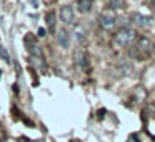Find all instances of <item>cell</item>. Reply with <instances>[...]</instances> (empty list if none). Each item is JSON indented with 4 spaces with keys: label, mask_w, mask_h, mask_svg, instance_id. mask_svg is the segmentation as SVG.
Instances as JSON below:
<instances>
[{
    "label": "cell",
    "mask_w": 155,
    "mask_h": 142,
    "mask_svg": "<svg viewBox=\"0 0 155 142\" xmlns=\"http://www.w3.org/2000/svg\"><path fill=\"white\" fill-rule=\"evenodd\" d=\"M135 40V30L134 29H128V27H124L115 34V44L118 47H128L132 45Z\"/></svg>",
    "instance_id": "6da1fadb"
},
{
    "label": "cell",
    "mask_w": 155,
    "mask_h": 142,
    "mask_svg": "<svg viewBox=\"0 0 155 142\" xmlns=\"http://www.w3.org/2000/svg\"><path fill=\"white\" fill-rule=\"evenodd\" d=\"M98 25H100L104 30H112V29L117 25V17L110 12H105L98 17Z\"/></svg>",
    "instance_id": "7a4b0ae2"
},
{
    "label": "cell",
    "mask_w": 155,
    "mask_h": 142,
    "mask_svg": "<svg viewBox=\"0 0 155 142\" xmlns=\"http://www.w3.org/2000/svg\"><path fill=\"white\" fill-rule=\"evenodd\" d=\"M60 19H62V22H64V24H67V25L75 24V12H74V8H72L70 5L62 7L60 8Z\"/></svg>",
    "instance_id": "3957f363"
},
{
    "label": "cell",
    "mask_w": 155,
    "mask_h": 142,
    "mask_svg": "<svg viewBox=\"0 0 155 142\" xmlns=\"http://www.w3.org/2000/svg\"><path fill=\"white\" fill-rule=\"evenodd\" d=\"M132 20H134V24L137 25V27L140 29H147L152 25V19L147 17V15H140V14H134L132 15Z\"/></svg>",
    "instance_id": "277c9868"
},
{
    "label": "cell",
    "mask_w": 155,
    "mask_h": 142,
    "mask_svg": "<svg viewBox=\"0 0 155 142\" xmlns=\"http://www.w3.org/2000/svg\"><path fill=\"white\" fill-rule=\"evenodd\" d=\"M57 42L62 49H68V45H70V35H68V32L67 30H58Z\"/></svg>",
    "instance_id": "5b68a950"
},
{
    "label": "cell",
    "mask_w": 155,
    "mask_h": 142,
    "mask_svg": "<svg viewBox=\"0 0 155 142\" xmlns=\"http://www.w3.org/2000/svg\"><path fill=\"white\" fill-rule=\"evenodd\" d=\"M94 7V0H78L77 2V10L80 14H88Z\"/></svg>",
    "instance_id": "8992f818"
},
{
    "label": "cell",
    "mask_w": 155,
    "mask_h": 142,
    "mask_svg": "<svg viewBox=\"0 0 155 142\" xmlns=\"http://www.w3.org/2000/svg\"><path fill=\"white\" fill-rule=\"evenodd\" d=\"M75 62H77V65L82 69V70H85L88 65V59H87V54L82 50H78L77 54H75Z\"/></svg>",
    "instance_id": "52a82bcc"
},
{
    "label": "cell",
    "mask_w": 155,
    "mask_h": 142,
    "mask_svg": "<svg viewBox=\"0 0 155 142\" xmlns=\"http://www.w3.org/2000/svg\"><path fill=\"white\" fill-rule=\"evenodd\" d=\"M137 49L138 50H143V52H150V49H152V42L148 40L147 37H138L137 39Z\"/></svg>",
    "instance_id": "ba28073f"
},
{
    "label": "cell",
    "mask_w": 155,
    "mask_h": 142,
    "mask_svg": "<svg viewBox=\"0 0 155 142\" xmlns=\"http://www.w3.org/2000/svg\"><path fill=\"white\" fill-rule=\"evenodd\" d=\"M55 12H48L47 15H45V20H47V25L50 30H55Z\"/></svg>",
    "instance_id": "9c48e42d"
},
{
    "label": "cell",
    "mask_w": 155,
    "mask_h": 142,
    "mask_svg": "<svg viewBox=\"0 0 155 142\" xmlns=\"http://www.w3.org/2000/svg\"><path fill=\"white\" fill-rule=\"evenodd\" d=\"M30 62L35 67H44V54L40 55H30Z\"/></svg>",
    "instance_id": "30bf717a"
},
{
    "label": "cell",
    "mask_w": 155,
    "mask_h": 142,
    "mask_svg": "<svg viewBox=\"0 0 155 142\" xmlns=\"http://www.w3.org/2000/svg\"><path fill=\"white\" fill-rule=\"evenodd\" d=\"M75 40L77 42H84L85 39H87V34H85V29H82V27H77L75 29Z\"/></svg>",
    "instance_id": "8fae6325"
},
{
    "label": "cell",
    "mask_w": 155,
    "mask_h": 142,
    "mask_svg": "<svg viewBox=\"0 0 155 142\" xmlns=\"http://www.w3.org/2000/svg\"><path fill=\"white\" fill-rule=\"evenodd\" d=\"M0 59L4 62H10V55H8L7 49H5L4 45H0Z\"/></svg>",
    "instance_id": "7c38bea8"
},
{
    "label": "cell",
    "mask_w": 155,
    "mask_h": 142,
    "mask_svg": "<svg viewBox=\"0 0 155 142\" xmlns=\"http://www.w3.org/2000/svg\"><path fill=\"white\" fill-rule=\"evenodd\" d=\"M120 5H122V2H120V0H110V7H120Z\"/></svg>",
    "instance_id": "4fadbf2b"
},
{
    "label": "cell",
    "mask_w": 155,
    "mask_h": 142,
    "mask_svg": "<svg viewBox=\"0 0 155 142\" xmlns=\"http://www.w3.org/2000/svg\"><path fill=\"white\" fill-rule=\"evenodd\" d=\"M38 37H45V29H38Z\"/></svg>",
    "instance_id": "5bb4252c"
},
{
    "label": "cell",
    "mask_w": 155,
    "mask_h": 142,
    "mask_svg": "<svg viewBox=\"0 0 155 142\" xmlns=\"http://www.w3.org/2000/svg\"><path fill=\"white\" fill-rule=\"evenodd\" d=\"M34 142H45V140H42V139H40V140H34Z\"/></svg>",
    "instance_id": "9a60e30c"
}]
</instances>
